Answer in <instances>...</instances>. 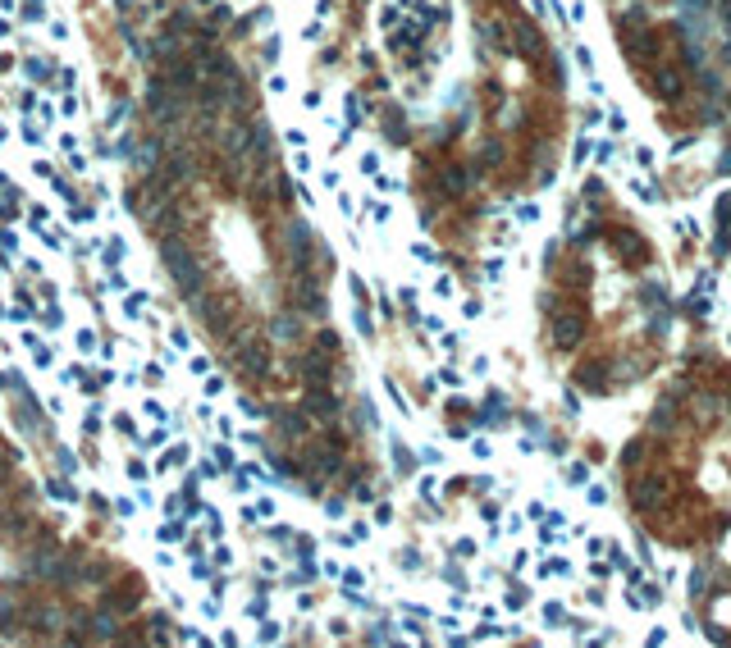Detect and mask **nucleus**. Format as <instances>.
<instances>
[{"mask_svg":"<svg viewBox=\"0 0 731 648\" xmlns=\"http://www.w3.org/2000/svg\"><path fill=\"white\" fill-rule=\"evenodd\" d=\"M526 598H531L526 589H512V594H507V607H526Z\"/></svg>","mask_w":731,"mask_h":648,"instance_id":"nucleus-29","label":"nucleus"},{"mask_svg":"<svg viewBox=\"0 0 731 648\" xmlns=\"http://www.w3.org/2000/svg\"><path fill=\"white\" fill-rule=\"evenodd\" d=\"M713 215H718V228L731 224V192H723V197H718V210H713Z\"/></svg>","mask_w":731,"mask_h":648,"instance_id":"nucleus-22","label":"nucleus"},{"mask_svg":"<svg viewBox=\"0 0 731 648\" xmlns=\"http://www.w3.org/2000/svg\"><path fill=\"white\" fill-rule=\"evenodd\" d=\"M640 87H644L649 96H658V101H677V96L686 92V78H681L677 69H663V64H653V69L640 78Z\"/></svg>","mask_w":731,"mask_h":648,"instance_id":"nucleus-3","label":"nucleus"},{"mask_svg":"<svg viewBox=\"0 0 731 648\" xmlns=\"http://www.w3.org/2000/svg\"><path fill=\"white\" fill-rule=\"evenodd\" d=\"M718 173H731V156H723V160H718Z\"/></svg>","mask_w":731,"mask_h":648,"instance_id":"nucleus-35","label":"nucleus"},{"mask_svg":"<svg viewBox=\"0 0 731 648\" xmlns=\"http://www.w3.org/2000/svg\"><path fill=\"white\" fill-rule=\"evenodd\" d=\"M270 329H274L279 343H297V338H302V311H279Z\"/></svg>","mask_w":731,"mask_h":648,"instance_id":"nucleus-11","label":"nucleus"},{"mask_svg":"<svg viewBox=\"0 0 731 648\" xmlns=\"http://www.w3.org/2000/svg\"><path fill=\"white\" fill-rule=\"evenodd\" d=\"M636 197H640V201H649V206H653V201H658V192H653V183H636Z\"/></svg>","mask_w":731,"mask_h":648,"instance_id":"nucleus-27","label":"nucleus"},{"mask_svg":"<svg viewBox=\"0 0 731 648\" xmlns=\"http://www.w3.org/2000/svg\"><path fill=\"white\" fill-rule=\"evenodd\" d=\"M494 160H503V147H494V142H489V147H485V164H494Z\"/></svg>","mask_w":731,"mask_h":648,"instance_id":"nucleus-34","label":"nucleus"},{"mask_svg":"<svg viewBox=\"0 0 731 648\" xmlns=\"http://www.w3.org/2000/svg\"><path fill=\"white\" fill-rule=\"evenodd\" d=\"M567 283L585 288V283H590V265H572V269H567Z\"/></svg>","mask_w":731,"mask_h":648,"instance_id":"nucleus-24","label":"nucleus"},{"mask_svg":"<svg viewBox=\"0 0 731 648\" xmlns=\"http://www.w3.org/2000/svg\"><path fill=\"white\" fill-rule=\"evenodd\" d=\"M315 347H320V352H330V356H339V334H334V329H320Z\"/></svg>","mask_w":731,"mask_h":648,"instance_id":"nucleus-21","label":"nucleus"},{"mask_svg":"<svg viewBox=\"0 0 731 648\" xmlns=\"http://www.w3.org/2000/svg\"><path fill=\"white\" fill-rule=\"evenodd\" d=\"M603 365L599 361H590V365H581V370H576V384H581V389H590V393H608V379H603Z\"/></svg>","mask_w":731,"mask_h":648,"instance_id":"nucleus-13","label":"nucleus"},{"mask_svg":"<svg viewBox=\"0 0 731 648\" xmlns=\"http://www.w3.org/2000/svg\"><path fill=\"white\" fill-rule=\"evenodd\" d=\"M330 379H334V370H330V352H306L302 356V384L306 389H330Z\"/></svg>","mask_w":731,"mask_h":648,"instance_id":"nucleus-9","label":"nucleus"},{"mask_svg":"<svg viewBox=\"0 0 731 648\" xmlns=\"http://www.w3.org/2000/svg\"><path fill=\"white\" fill-rule=\"evenodd\" d=\"M644 457V443H631V448L627 452H622V461H627V466H636V461Z\"/></svg>","mask_w":731,"mask_h":648,"instance_id":"nucleus-26","label":"nucleus"},{"mask_svg":"<svg viewBox=\"0 0 731 648\" xmlns=\"http://www.w3.org/2000/svg\"><path fill=\"white\" fill-rule=\"evenodd\" d=\"M142 607V589H138V580H128V585H114V589H105V598H101V612H119V616H128V612H138Z\"/></svg>","mask_w":731,"mask_h":648,"instance_id":"nucleus-7","label":"nucleus"},{"mask_svg":"<svg viewBox=\"0 0 731 648\" xmlns=\"http://www.w3.org/2000/svg\"><path fill=\"white\" fill-rule=\"evenodd\" d=\"M156 247H160V256H165L169 279H174L183 293H201V288H206V269H201V265H197V256H192V251L183 247V238L160 233V238H156Z\"/></svg>","mask_w":731,"mask_h":648,"instance_id":"nucleus-1","label":"nucleus"},{"mask_svg":"<svg viewBox=\"0 0 731 648\" xmlns=\"http://www.w3.org/2000/svg\"><path fill=\"white\" fill-rule=\"evenodd\" d=\"M234 361L243 365L247 374H265V370H270V352H265L261 338H243V343H234Z\"/></svg>","mask_w":731,"mask_h":648,"instance_id":"nucleus-8","label":"nucleus"},{"mask_svg":"<svg viewBox=\"0 0 731 648\" xmlns=\"http://www.w3.org/2000/svg\"><path fill=\"white\" fill-rule=\"evenodd\" d=\"M444 192H453V197L466 192V173H461V169H444Z\"/></svg>","mask_w":731,"mask_h":648,"instance_id":"nucleus-18","label":"nucleus"},{"mask_svg":"<svg viewBox=\"0 0 731 648\" xmlns=\"http://www.w3.org/2000/svg\"><path fill=\"white\" fill-rule=\"evenodd\" d=\"M667 498H672V484L663 475H640V479H631V502H636L640 511H663L667 507Z\"/></svg>","mask_w":731,"mask_h":648,"instance_id":"nucleus-2","label":"nucleus"},{"mask_svg":"<svg viewBox=\"0 0 731 648\" xmlns=\"http://www.w3.org/2000/svg\"><path fill=\"white\" fill-rule=\"evenodd\" d=\"M480 420H485V424H507V420H512V415H507V402L494 393V398L485 402V415H480Z\"/></svg>","mask_w":731,"mask_h":648,"instance_id":"nucleus-16","label":"nucleus"},{"mask_svg":"<svg viewBox=\"0 0 731 648\" xmlns=\"http://www.w3.org/2000/svg\"><path fill=\"white\" fill-rule=\"evenodd\" d=\"M516 51H521L526 60H544V37L535 32L531 23H516Z\"/></svg>","mask_w":731,"mask_h":648,"instance_id":"nucleus-12","label":"nucleus"},{"mask_svg":"<svg viewBox=\"0 0 731 648\" xmlns=\"http://www.w3.org/2000/svg\"><path fill=\"white\" fill-rule=\"evenodd\" d=\"M585 475H590L585 461H572V466H567V484H585Z\"/></svg>","mask_w":731,"mask_h":648,"instance_id":"nucleus-23","label":"nucleus"},{"mask_svg":"<svg viewBox=\"0 0 731 648\" xmlns=\"http://www.w3.org/2000/svg\"><path fill=\"white\" fill-rule=\"evenodd\" d=\"M147 105H151V119H160V123H174L179 114H183V92H174V87H165V82H151Z\"/></svg>","mask_w":731,"mask_h":648,"instance_id":"nucleus-5","label":"nucleus"},{"mask_svg":"<svg viewBox=\"0 0 731 648\" xmlns=\"http://www.w3.org/2000/svg\"><path fill=\"white\" fill-rule=\"evenodd\" d=\"M544 621H553V625H557V621H562V607L548 603V607H544Z\"/></svg>","mask_w":731,"mask_h":648,"instance_id":"nucleus-32","label":"nucleus"},{"mask_svg":"<svg viewBox=\"0 0 731 648\" xmlns=\"http://www.w3.org/2000/svg\"><path fill=\"white\" fill-rule=\"evenodd\" d=\"M274 424L288 434V439H302L306 434V415H297V411H274Z\"/></svg>","mask_w":731,"mask_h":648,"instance_id":"nucleus-15","label":"nucleus"},{"mask_svg":"<svg viewBox=\"0 0 731 648\" xmlns=\"http://www.w3.org/2000/svg\"><path fill=\"white\" fill-rule=\"evenodd\" d=\"M590 502H594V507H603V502H608V489L594 484V489H590Z\"/></svg>","mask_w":731,"mask_h":648,"instance_id":"nucleus-30","label":"nucleus"},{"mask_svg":"<svg viewBox=\"0 0 731 648\" xmlns=\"http://www.w3.org/2000/svg\"><path fill=\"white\" fill-rule=\"evenodd\" d=\"M548 315H553V343L557 347H576L585 338V311L581 306H576V311L562 306V311H548Z\"/></svg>","mask_w":731,"mask_h":648,"instance_id":"nucleus-4","label":"nucleus"},{"mask_svg":"<svg viewBox=\"0 0 731 648\" xmlns=\"http://www.w3.org/2000/svg\"><path fill=\"white\" fill-rule=\"evenodd\" d=\"M608 247L617 251L627 265H640V260H649V243H644L636 228H612V233H608Z\"/></svg>","mask_w":731,"mask_h":648,"instance_id":"nucleus-6","label":"nucleus"},{"mask_svg":"<svg viewBox=\"0 0 731 648\" xmlns=\"http://www.w3.org/2000/svg\"><path fill=\"white\" fill-rule=\"evenodd\" d=\"M384 133H389L393 142H407V123H402L398 114H389V119H384Z\"/></svg>","mask_w":731,"mask_h":648,"instance_id":"nucleus-20","label":"nucleus"},{"mask_svg":"<svg viewBox=\"0 0 731 648\" xmlns=\"http://www.w3.org/2000/svg\"><path fill=\"white\" fill-rule=\"evenodd\" d=\"M480 32L489 37V46L507 51V23H503V18H494V14H489V18H480Z\"/></svg>","mask_w":731,"mask_h":648,"instance_id":"nucleus-14","label":"nucleus"},{"mask_svg":"<svg viewBox=\"0 0 731 648\" xmlns=\"http://www.w3.org/2000/svg\"><path fill=\"white\" fill-rule=\"evenodd\" d=\"M348 288H352V297H357V302H366V283H361V279H357V274H352V279H348Z\"/></svg>","mask_w":731,"mask_h":648,"instance_id":"nucleus-31","label":"nucleus"},{"mask_svg":"<svg viewBox=\"0 0 731 648\" xmlns=\"http://www.w3.org/2000/svg\"><path fill=\"white\" fill-rule=\"evenodd\" d=\"M640 302L644 306H663V302H667V288H663V283H644L640 288Z\"/></svg>","mask_w":731,"mask_h":648,"instance_id":"nucleus-17","label":"nucleus"},{"mask_svg":"<svg viewBox=\"0 0 731 648\" xmlns=\"http://www.w3.org/2000/svg\"><path fill=\"white\" fill-rule=\"evenodd\" d=\"M521 424H526V429H531V434H544V420H540V415H526Z\"/></svg>","mask_w":731,"mask_h":648,"instance_id":"nucleus-33","label":"nucleus"},{"mask_svg":"<svg viewBox=\"0 0 731 648\" xmlns=\"http://www.w3.org/2000/svg\"><path fill=\"white\" fill-rule=\"evenodd\" d=\"M723 60H727V64H731V42H727V46H723Z\"/></svg>","mask_w":731,"mask_h":648,"instance_id":"nucleus-36","label":"nucleus"},{"mask_svg":"<svg viewBox=\"0 0 731 648\" xmlns=\"http://www.w3.org/2000/svg\"><path fill=\"white\" fill-rule=\"evenodd\" d=\"M594 151H599V164H612V151H617V147H612V142H599Z\"/></svg>","mask_w":731,"mask_h":648,"instance_id":"nucleus-28","label":"nucleus"},{"mask_svg":"<svg viewBox=\"0 0 731 648\" xmlns=\"http://www.w3.org/2000/svg\"><path fill=\"white\" fill-rule=\"evenodd\" d=\"M727 411H731V393H727Z\"/></svg>","mask_w":731,"mask_h":648,"instance_id":"nucleus-37","label":"nucleus"},{"mask_svg":"<svg viewBox=\"0 0 731 648\" xmlns=\"http://www.w3.org/2000/svg\"><path fill=\"white\" fill-rule=\"evenodd\" d=\"M686 311H690V315H708V302H704V293H695V297H690V302H686Z\"/></svg>","mask_w":731,"mask_h":648,"instance_id":"nucleus-25","label":"nucleus"},{"mask_svg":"<svg viewBox=\"0 0 731 648\" xmlns=\"http://www.w3.org/2000/svg\"><path fill=\"white\" fill-rule=\"evenodd\" d=\"M306 411H311L315 420H325V424H330L334 415H339V398H334L330 389H306Z\"/></svg>","mask_w":731,"mask_h":648,"instance_id":"nucleus-10","label":"nucleus"},{"mask_svg":"<svg viewBox=\"0 0 731 648\" xmlns=\"http://www.w3.org/2000/svg\"><path fill=\"white\" fill-rule=\"evenodd\" d=\"M649 429H658V434H667V429H672V406H658V411L649 415Z\"/></svg>","mask_w":731,"mask_h":648,"instance_id":"nucleus-19","label":"nucleus"}]
</instances>
